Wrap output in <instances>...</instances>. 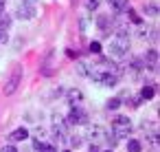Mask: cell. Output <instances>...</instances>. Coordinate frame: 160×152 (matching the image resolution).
<instances>
[{
  "label": "cell",
  "instance_id": "25",
  "mask_svg": "<svg viewBox=\"0 0 160 152\" xmlns=\"http://www.w3.org/2000/svg\"><path fill=\"white\" fill-rule=\"evenodd\" d=\"M64 152H70V150H64Z\"/></svg>",
  "mask_w": 160,
  "mask_h": 152
},
{
  "label": "cell",
  "instance_id": "15",
  "mask_svg": "<svg viewBox=\"0 0 160 152\" xmlns=\"http://www.w3.org/2000/svg\"><path fill=\"white\" fill-rule=\"evenodd\" d=\"M68 99H70L72 106L79 104V101H81V90H70V93H68Z\"/></svg>",
  "mask_w": 160,
  "mask_h": 152
},
{
  "label": "cell",
  "instance_id": "21",
  "mask_svg": "<svg viewBox=\"0 0 160 152\" xmlns=\"http://www.w3.org/2000/svg\"><path fill=\"white\" fill-rule=\"evenodd\" d=\"M70 143L77 148V145H81V139H79V137H72V139H70Z\"/></svg>",
  "mask_w": 160,
  "mask_h": 152
},
{
  "label": "cell",
  "instance_id": "24",
  "mask_svg": "<svg viewBox=\"0 0 160 152\" xmlns=\"http://www.w3.org/2000/svg\"><path fill=\"white\" fill-rule=\"evenodd\" d=\"M24 3H31V0H24Z\"/></svg>",
  "mask_w": 160,
  "mask_h": 152
},
{
  "label": "cell",
  "instance_id": "12",
  "mask_svg": "<svg viewBox=\"0 0 160 152\" xmlns=\"http://www.w3.org/2000/svg\"><path fill=\"white\" fill-rule=\"evenodd\" d=\"M142 14H145V16H158V5H156V3L145 5V7H142Z\"/></svg>",
  "mask_w": 160,
  "mask_h": 152
},
{
  "label": "cell",
  "instance_id": "8",
  "mask_svg": "<svg viewBox=\"0 0 160 152\" xmlns=\"http://www.w3.org/2000/svg\"><path fill=\"white\" fill-rule=\"evenodd\" d=\"M112 18L110 16H99V20H97V27H99V31L103 33V35H108L110 31H112Z\"/></svg>",
  "mask_w": 160,
  "mask_h": 152
},
{
  "label": "cell",
  "instance_id": "22",
  "mask_svg": "<svg viewBox=\"0 0 160 152\" xmlns=\"http://www.w3.org/2000/svg\"><path fill=\"white\" fill-rule=\"evenodd\" d=\"M5 5H7V0H0V14H5Z\"/></svg>",
  "mask_w": 160,
  "mask_h": 152
},
{
  "label": "cell",
  "instance_id": "13",
  "mask_svg": "<svg viewBox=\"0 0 160 152\" xmlns=\"http://www.w3.org/2000/svg\"><path fill=\"white\" fill-rule=\"evenodd\" d=\"M9 24H11V18L0 14V31H9Z\"/></svg>",
  "mask_w": 160,
  "mask_h": 152
},
{
  "label": "cell",
  "instance_id": "3",
  "mask_svg": "<svg viewBox=\"0 0 160 152\" xmlns=\"http://www.w3.org/2000/svg\"><path fill=\"white\" fill-rule=\"evenodd\" d=\"M68 123L70 126H83V123H88V112L83 108H79V106H72L70 112H68Z\"/></svg>",
  "mask_w": 160,
  "mask_h": 152
},
{
  "label": "cell",
  "instance_id": "11",
  "mask_svg": "<svg viewBox=\"0 0 160 152\" xmlns=\"http://www.w3.org/2000/svg\"><path fill=\"white\" fill-rule=\"evenodd\" d=\"M121 104H123V99H121V97H112V99H108L105 108H108V110H118V108H121Z\"/></svg>",
  "mask_w": 160,
  "mask_h": 152
},
{
  "label": "cell",
  "instance_id": "17",
  "mask_svg": "<svg viewBox=\"0 0 160 152\" xmlns=\"http://www.w3.org/2000/svg\"><path fill=\"white\" fill-rule=\"evenodd\" d=\"M90 51H92V53H101V44H99V42H92V44H90Z\"/></svg>",
  "mask_w": 160,
  "mask_h": 152
},
{
  "label": "cell",
  "instance_id": "7",
  "mask_svg": "<svg viewBox=\"0 0 160 152\" xmlns=\"http://www.w3.org/2000/svg\"><path fill=\"white\" fill-rule=\"evenodd\" d=\"M108 5L112 7L114 14H125V11H129V0H108Z\"/></svg>",
  "mask_w": 160,
  "mask_h": 152
},
{
  "label": "cell",
  "instance_id": "5",
  "mask_svg": "<svg viewBox=\"0 0 160 152\" xmlns=\"http://www.w3.org/2000/svg\"><path fill=\"white\" fill-rule=\"evenodd\" d=\"M142 66L145 68H151V71H158V51L156 49H149L142 55Z\"/></svg>",
  "mask_w": 160,
  "mask_h": 152
},
{
  "label": "cell",
  "instance_id": "1",
  "mask_svg": "<svg viewBox=\"0 0 160 152\" xmlns=\"http://www.w3.org/2000/svg\"><path fill=\"white\" fill-rule=\"evenodd\" d=\"M112 132H114L116 139H125V137H129V132H132V121H129V117H125V115H116V117L112 119Z\"/></svg>",
  "mask_w": 160,
  "mask_h": 152
},
{
  "label": "cell",
  "instance_id": "10",
  "mask_svg": "<svg viewBox=\"0 0 160 152\" xmlns=\"http://www.w3.org/2000/svg\"><path fill=\"white\" fill-rule=\"evenodd\" d=\"M156 95V86H142V90H140V99H151Z\"/></svg>",
  "mask_w": 160,
  "mask_h": 152
},
{
  "label": "cell",
  "instance_id": "16",
  "mask_svg": "<svg viewBox=\"0 0 160 152\" xmlns=\"http://www.w3.org/2000/svg\"><path fill=\"white\" fill-rule=\"evenodd\" d=\"M99 3H101V0H86V9H88L90 14H94V11L99 9Z\"/></svg>",
  "mask_w": 160,
  "mask_h": 152
},
{
  "label": "cell",
  "instance_id": "18",
  "mask_svg": "<svg viewBox=\"0 0 160 152\" xmlns=\"http://www.w3.org/2000/svg\"><path fill=\"white\" fill-rule=\"evenodd\" d=\"M77 71H79V73H81V75H83V77H86V75H88V68H86V64H81V62H79V64H77Z\"/></svg>",
  "mask_w": 160,
  "mask_h": 152
},
{
  "label": "cell",
  "instance_id": "20",
  "mask_svg": "<svg viewBox=\"0 0 160 152\" xmlns=\"http://www.w3.org/2000/svg\"><path fill=\"white\" fill-rule=\"evenodd\" d=\"M0 152H18V150H16L13 145H5V148H2V150H0Z\"/></svg>",
  "mask_w": 160,
  "mask_h": 152
},
{
  "label": "cell",
  "instance_id": "23",
  "mask_svg": "<svg viewBox=\"0 0 160 152\" xmlns=\"http://www.w3.org/2000/svg\"><path fill=\"white\" fill-rule=\"evenodd\" d=\"M101 152H114V150H101Z\"/></svg>",
  "mask_w": 160,
  "mask_h": 152
},
{
  "label": "cell",
  "instance_id": "9",
  "mask_svg": "<svg viewBox=\"0 0 160 152\" xmlns=\"http://www.w3.org/2000/svg\"><path fill=\"white\" fill-rule=\"evenodd\" d=\"M27 137H29V130H27V128H16V130L9 134V141L16 143V141H24Z\"/></svg>",
  "mask_w": 160,
  "mask_h": 152
},
{
  "label": "cell",
  "instance_id": "4",
  "mask_svg": "<svg viewBox=\"0 0 160 152\" xmlns=\"http://www.w3.org/2000/svg\"><path fill=\"white\" fill-rule=\"evenodd\" d=\"M129 51V40L127 38H116L114 42H110V53L116 57H123Z\"/></svg>",
  "mask_w": 160,
  "mask_h": 152
},
{
  "label": "cell",
  "instance_id": "19",
  "mask_svg": "<svg viewBox=\"0 0 160 152\" xmlns=\"http://www.w3.org/2000/svg\"><path fill=\"white\" fill-rule=\"evenodd\" d=\"M7 40H9V33L7 31H0V44H5Z\"/></svg>",
  "mask_w": 160,
  "mask_h": 152
},
{
  "label": "cell",
  "instance_id": "6",
  "mask_svg": "<svg viewBox=\"0 0 160 152\" xmlns=\"http://www.w3.org/2000/svg\"><path fill=\"white\" fill-rule=\"evenodd\" d=\"M18 18H22V20L35 18V7H33L31 3H22V5L18 7Z\"/></svg>",
  "mask_w": 160,
  "mask_h": 152
},
{
  "label": "cell",
  "instance_id": "14",
  "mask_svg": "<svg viewBox=\"0 0 160 152\" xmlns=\"http://www.w3.org/2000/svg\"><path fill=\"white\" fill-rule=\"evenodd\" d=\"M142 148H140V141H136V139H129L127 141V152H140Z\"/></svg>",
  "mask_w": 160,
  "mask_h": 152
},
{
  "label": "cell",
  "instance_id": "2",
  "mask_svg": "<svg viewBox=\"0 0 160 152\" xmlns=\"http://www.w3.org/2000/svg\"><path fill=\"white\" fill-rule=\"evenodd\" d=\"M20 79H22V66H16L13 68V73H11V77L7 79V84H5V95H13L16 90H18V86H20Z\"/></svg>",
  "mask_w": 160,
  "mask_h": 152
}]
</instances>
